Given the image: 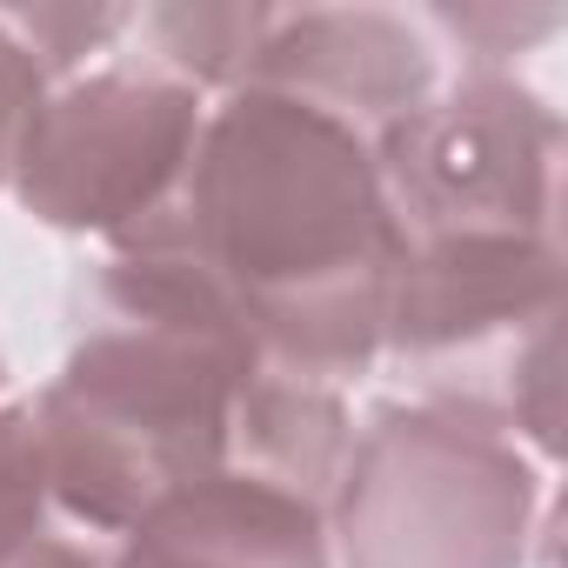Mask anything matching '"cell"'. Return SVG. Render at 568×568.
<instances>
[{"label": "cell", "instance_id": "obj_1", "mask_svg": "<svg viewBox=\"0 0 568 568\" xmlns=\"http://www.w3.org/2000/svg\"><path fill=\"white\" fill-rule=\"evenodd\" d=\"M114 254L194 274L274 375L342 388L382 362L402 227L368 134L288 94L234 88L207 108L168 207Z\"/></svg>", "mask_w": 568, "mask_h": 568}, {"label": "cell", "instance_id": "obj_2", "mask_svg": "<svg viewBox=\"0 0 568 568\" xmlns=\"http://www.w3.org/2000/svg\"><path fill=\"white\" fill-rule=\"evenodd\" d=\"M261 375L274 368L194 274L108 254L74 288L61 375L28 402L54 508L121 541L154 501L227 475Z\"/></svg>", "mask_w": 568, "mask_h": 568}, {"label": "cell", "instance_id": "obj_3", "mask_svg": "<svg viewBox=\"0 0 568 568\" xmlns=\"http://www.w3.org/2000/svg\"><path fill=\"white\" fill-rule=\"evenodd\" d=\"M382 355L415 402L528 442L561 428V241H428L402 247Z\"/></svg>", "mask_w": 568, "mask_h": 568}, {"label": "cell", "instance_id": "obj_4", "mask_svg": "<svg viewBox=\"0 0 568 568\" xmlns=\"http://www.w3.org/2000/svg\"><path fill=\"white\" fill-rule=\"evenodd\" d=\"M541 468L495 428L428 402L375 408L328 495L342 568H521Z\"/></svg>", "mask_w": 568, "mask_h": 568}, {"label": "cell", "instance_id": "obj_5", "mask_svg": "<svg viewBox=\"0 0 568 568\" xmlns=\"http://www.w3.org/2000/svg\"><path fill=\"white\" fill-rule=\"evenodd\" d=\"M402 247L561 241V114L515 74H455L375 141Z\"/></svg>", "mask_w": 568, "mask_h": 568}, {"label": "cell", "instance_id": "obj_6", "mask_svg": "<svg viewBox=\"0 0 568 568\" xmlns=\"http://www.w3.org/2000/svg\"><path fill=\"white\" fill-rule=\"evenodd\" d=\"M207 121V94L114 54L108 68H81L21 128L8 194L61 234H101L108 247L154 221L181 187L194 141Z\"/></svg>", "mask_w": 568, "mask_h": 568}, {"label": "cell", "instance_id": "obj_7", "mask_svg": "<svg viewBox=\"0 0 568 568\" xmlns=\"http://www.w3.org/2000/svg\"><path fill=\"white\" fill-rule=\"evenodd\" d=\"M241 88L288 94L382 141L442 88L428 28L388 8H274Z\"/></svg>", "mask_w": 568, "mask_h": 568}, {"label": "cell", "instance_id": "obj_8", "mask_svg": "<svg viewBox=\"0 0 568 568\" xmlns=\"http://www.w3.org/2000/svg\"><path fill=\"white\" fill-rule=\"evenodd\" d=\"M101 568H328V515L261 475H207L154 501Z\"/></svg>", "mask_w": 568, "mask_h": 568}, {"label": "cell", "instance_id": "obj_9", "mask_svg": "<svg viewBox=\"0 0 568 568\" xmlns=\"http://www.w3.org/2000/svg\"><path fill=\"white\" fill-rule=\"evenodd\" d=\"M274 8L261 0H221V8H128V34L141 41V68L194 88V94H234L254 68V48L267 34Z\"/></svg>", "mask_w": 568, "mask_h": 568}, {"label": "cell", "instance_id": "obj_10", "mask_svg": "<svg viewBox=\"0 0 568 568\" xmlns=\"http://www.w3.org/2000/svg\"><path fill=\"white\" fill-rule=\"evenodd\" d=\"M108 541L81 535L48 488L28 402H0V568H101Z\"/></svg>", "mask_w": 568, "mask_h": 568}, {"label": "cell", "instance_id": "obj_11", "mask_svg": "<svg viewBox=\"0 0 568 568\" xmlns=\"http://www.w3.org/2000/svg\"><path fill=\"white\" fill-rule=\"evenodd\" d=\"M422 28L448 34L462 48V74H508V61L561 28V8H501V0H462V8H428Z\"/></svg>", "mask_w": 568, "mask_h": 568}, {"label": "cell", "instance_id": "obj_12", "mask_svg": "<svg viewBox=\"0 0 568 568\" xmlns=\"http://www.w3.org/2000/svg\"><path fill=\"white\" fill-rule=\"evenodd\" d=\"M54 74L41 68V54L28 48L14 8H0V187H8V168H14V148H21V128L34 121V108L48 101Z\"/></svg>", "mask_w": 568, "mask_h": 568}, {"label": "cell", "instance_id": "obj_13", "mask_svg": "<svg viewBox=\"0 0 568 568\" xmlns=\"http://www.w3.org/2000/svg\"><path fill=\"white\" fill-rule=\"evenodd\" d=\"M0 388H8V362H0Z\"/></svg>", "mask_w": 568, "mask_h": 568}]
</instances>
